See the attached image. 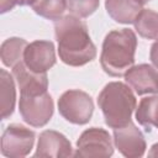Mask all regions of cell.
Returning a JSON list of instances; mask_svg holds the SVG:
<instances>
[{
	"instance_id": "cb8c5ba5",
	"label": "cell",
	"mask_w": 158,
	"mask_h": 158,
	"mask_svg": "<svg viewBox=\"0 0 158 158\" xmlns=\"http://www.w3.org/2000/svg\"><path fill=\"white\" fill-rule=\"evenodd\" d=\"M138 1H139V2L142 4V5H144V4H147V2H149L151 0H138Z\"/></svg>"
},
{
	"instance_id": "7402d4cb",
	"label": "cell",
	"mask_w": 158,
	"mask_h": 158,
	"mask_svg": "<svg viewBox=\"0 0 158 158\" xmlns=\"http://www.w3.org/2000/svg\"><path fill=\"white\" fill-rule=\"evenodd\" d=\"M148 156H149V157H158V142L154 143V144L151 147V149H149V152H148Z\"/></svg>"
},
{
	"instance_id": "2e32d148",
	"label": "cell",
	"mask_w": 158,
	"mask_h": 158,
	"mask_svg": "<svg viewBox=\"0 0 158 158\" xmlns=\"http://www.w3.org/2000/svg\"><path fill=\"white\" fill-rule=\"evenodd\" d=\"M27 42L20 37H10L1 43L0 58L4 65L14 68L19 63L23 62V53L27 47Z\"/></svg>"
},
{
	"instance_id": "8fae6325",
	"label": "cell",
	"mask_w": 158,
	"mask_h": 158,
	"mask_svg": "<svg viewBox=\"0 0 158 158\" xmlns=\"http://www.w3.org/2000/svg\"><path fill=\"white\" fill-rule=\"evenodd\" d=\"M72 149L70 141L63 133L54 130H46L40 135L35 157H70L74 156Z\"/></svg>"
},
{
	"instance_id": "4fadbf2b",
	"label": "cell",
	"mask_w": 158,
	"mask_h": 158,
	"mask_svg": "<svg viewBox=\"0 0 158 158\" xmlns=\"http://www.w3.org/2000/svg\"><path fill=\"white\" fill-rule=\"evenodd\" d=\"M105 9L114 21L130 25L135 22L143 5L138 0H105Z\"/></svg>"
},
{
	"instance_id": "ba28073f",
	"label": "cell",
	"mask_w": 158,
	"mask_h": 158,
	"mask_svg": "<svg viewBox=\"0 0 158 158\" xmlns=\"http://www.w3.org/2000/svg\"><path fill=\"white\" fill-rule=\"evenodd\" d=\"M114 144L127 158L142 157L147 148L143 133L132 121L123 127L114 130Z\"/></svg>"
},
{
	"instance_id": "3957f363",
	"label": "cell",
	"mask_w": 158,
	"mask_h": 158,
	"mask_svg": "<svg viewBox=\"0 0 158 158\" xmlns=\"http://www.w3.org/2000/svg\"><path fill=\"white\" fill-rule=\"evenodd\" d=\"M98 105L105 118V123L115 130L126 126L132 120L137 100L130 85L121 81H111L104 86L98 96Z\"/></svg>"
},
{
	"instance_id": "d6986e66",
	"label": "cell",
	"mask_w": 158,
	"mask_h": 158,
	"mask_svg": "<svg viewBox=\"0 0 158 158\" xmlns=\"http://www.w3.org/2000/svg\"><path fill=\"white\" fill-rule=\"evenodd\" d=\"M99 4V0H67V10L70 15L86 19L98 10Z\"/></svg>"
},
{
	"instance_id": "7c38bea8",
	"label": "cell",
	"mask_w": 158,
	"mask_h": 158,
	"mask_svg": "<svg viewBox=\"0 0 158 158\" xmlns=\"http://www.w3.org/2000/svg\"><path fill=\"white\" fill-rule=\"evenodd\" d=\"M12 75L20 88V94H37L48 89L47 73H35L23 62L12 68Z\"/></svg>"
},
{
	"instance_id": "5bb4252c",
	"label": "cell",
	"mask_w": 158,
	"mask_h": 158,
	"mask_svg": "<svg viewBox=\"0 0 158 158\" xmlns=\"http://www.w3.org/2000/svg\"><path fill=\"white\" fill-rule=\"evenodd\" d=\"M0 109L1 118L6 120L10 117L15 109L16 102V88L15 78L5 69L0 70Z\"/></svg>"
},
{
	"instance_id": "30bf717a",
	"label": "cell",
	"mask_w": 158,
	"mask_h": 158,
	"mask_svg": "<svg viewBox=\"0 0 158 158\" xmlns=\"http://www.w3.org/2000/svg\"><path fill=\"white\" fill-rule=\"evenodd\" d=\"M123 77L137 95L158 94V70L156 67L146 63L133 65Z\"/></svg>"
},
{
	"instance_id": "9a60e30c",
	"label": "cell",
	"mask_w": 158,
	"mask_h": 158,
	"mask_svg": "<svg viewBox=\"0 0 158 158\" xmlns=\"http://www.w3.org/2000/svg\"><path fill=\"white\" fill-rule=\"evenodd\" d=\"M136 120L147 132L158 128V94L143 98L136 107Z\"/></svg>"
},
{
	"instance_id": "52a82bcc",
	"label": "cell",
	"mask_w": 158,
	"mask_h": 158,
	"mask_svg": "<svg viewBox=\"0 0 158 158\" xmlns=\"http://www.w3.org/2000/svg\"><path fill=\"white\" fill-rule=\"evenodd\" d=\"M36 133L26 126L11 123L1 136V153L9 158H21L33 148Z\"/></svg>"
},
{
	"instance_id": "44dd1931",
	"label": "cell",
	"mask_w": 158,
	"mask_h": 158,
	"mask_svg": "<svg viewBox=\"0 0 158 158\" xmlns=\"http://www.w3.org/2000/svg\"><path fill=\"white\" fill-rule=\"evenodd\" d=\"M17 5V0H1L0 1V12L5 14L10 10H12Z\"/></svg>"
},
{
	"instance_id": "8992f818",
	"label": "cell",
	"mask_w": 158,
	"mask_h": 158,
	"mask_svg": "<svg viewBox=\"0 0 158 158\" xmlns=\"http://www.w3.org/2000/svg\"><path fill=\"white\" fill-rule=\"evenodd\" d=\"M114 154V144L110 133L101 127H91L85 130L77 141L75 157H111Z\"/></svg>"
},
{
	"instance_id": "603a6c76",
	"label": "cell",
	"mask_w": 158,
	"mask_h": 158,
	"mask_svg": "<svg viewBox=\"0 0 158 158\" xmlns=\"http://www.w3.org/2000/svg\"><path fill=\"white\" fill-rule=\"evenodd\" d=\"M36 0H17V5L20 6H26V5H32Z\"/></svg>"
},
{
	"instance_id": "277c9868",
	"label": "cell",
	"mask_w": 158,
	"mask_h": 158,
	"mask_svg": "<svg viewBox=\"0 0 158 158\" xmlns=\"http://www.w3.org/2000/svg\"><path fill=\"white\" fill-rule=\"evenodd\" d=\"M58 110L68 122L85 125L91 120L94 102L88 93L79 89H70L64 91L58 99Z\"/></svg>"
},
{
	"instance_id": "9c48e42d",
	"label": "cell",
	"mask_w": 158,
	"mask_h": 158,
	"mask_svg": "<svg viewBox=\"0 0 158 158\" xmlns=\"http://www.w3.org/2000/svg\"><path fill=\"white\" fill-rule=\"evenodd\" d=\"M56 60V48L51 41H33L27 44L23 53V63L35 73H47Z\"/></svg>"
},
{
	"instance_id": "ac0fdd59",
	"label": "cell",
	"mask_w": 158,
	"mask_h": 158,
	"mask_svg": "<svg viewBox=\"0 0 158 158\" xmlns=\"http://www.w3.org/2000/svg\"><path fill=\"white\" fill-rule=\"evenodd\" d=\"M31 7L37 15L47 20L57 21L67 9V0H36Z\"/></svg>"
},
{
	"instance_id": "5b68a950",
	"label": "cell",
	"mask_w": 158,
	"mask_h": 158,
	"mask_svg": "<svg viewBox=\"0 0 158 158\" xmlns=\"http://www.w3.org/2000/svg\"><path fill=\"white\" fill-rule=\"evenodd\" d=\"M19 111L27 125L32 127H43L53 116V99L48 91L20 94Z\"/></svg>"
},
{
	"instance_id": "6da1fadb",
	"label": "cell",
	"mask_w": 158,
	"mask_h": 158,
	"mask_svg": "<svg viewBox=\"0 0 158 158\" xmlns=\"http://www.w3.org/2000/svg\"><path fill=\"white\" fill-rule=\"evenodd\" d=\"M54 35L58 54L64 64L81 67L95 59L96 47L90 38L86 23L79 17L67 15L54 21Z\"/></svg>"
},
{
	"instance_id": "ffe728a7",
	"label": "cell",
	"mask_w": 158,
	"mask_h": 158,
	"mask_svg": "<svg viewBox=\"0 0 158 158\" xmlns=\"http://www.w3.org/2000/svg\"><path fill=\"white\" fill-rule=\"evenodd\" d=\"M149 59L152 64L158 69V40L152 44L151 51H149Z\"/></svg>"
},
{
	"instance_id": "7a4b0ae2",
	"label": "cell",
	"mask_w": 158,
	"mask_h": 158,
	"mask_svg": "<svg viewBox=\"0 0 158 158\" xmlns=\"http://www.w3.org/2000/svg\"><path fill=\"white\" fill-rule=\"evenodd\" d=\"M136 33L130 28L110 31L102 42L100 64L111 77H122L135 64Z\"/></svg>"
},
{
	"instance_id": "e0dca14e",
	"label": "cell",
	"mask_w": 158,
	"mask_h": 158,
	"mask_svg": "<svg viewBox=\"0 0 158 158\" xmlns=\"http://www.w3.org/2000/svg\"><path fill=\"white\" fill-rule=\"evenodd\" d=\"M133 25L141 37L147 40H158V12L151 9H142Z\"/></svg>"
}]
</instances>
